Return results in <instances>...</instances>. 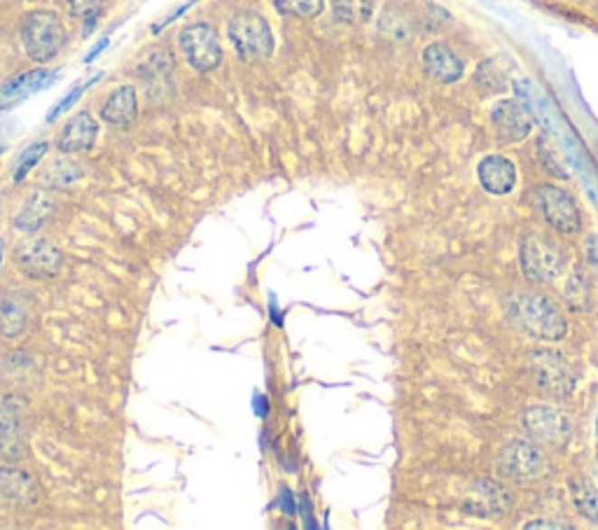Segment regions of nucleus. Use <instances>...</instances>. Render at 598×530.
Masks as SVG:
<instances>
[{
  "instance_id": "1",
  "label": "nucleus",
  "mask_w": 598,
  "mask_h": 530,
  "mask_svg": "<svg viewBox=\"0 0 598 530\" xmlns=\"http://www.w3.org/2000/svg\"><path fill=\"white\" fill-rule=\"evenodd\" d=\"M508 313L524 332L547 341H559L568 330L561 311L547 297L536 293L512 294L508 302Z\"/></svg>"
},
{
  "instance_id": "11",
  "label": "nucleus",
  "mask_w": 598,
  "mask_h": 530,
  "mask_svg": "<svg viewBox=\"0 0 598 530\" xmlns=\"http://www.w3.org/2000/svg\"><path fill=\"white\" fill-rule=\"evenodd\" d=\"M424 70L437 82H444V85H452V82H458V79L463 78V61L458 57L456 51L452 47L442 45V42H433L424 50Z\"/></svg>"
},
{
  "instance_id": "31",
  "label": "nucleus",
  "mask_w": 598,
  "mask_h": 530,
  "mask_svg": "<svg viewBox=\"0 0 598 530\" xmlns=\"http://www.w3.org/2000/svg\"><path fill=\"white\" fill-rule=\"evenodd\" d=\"M107 42H110V40H107V38H103V40H98L97 45H94V50H91V51H89V54H87V57H85V63H91V61H94V59H97V57H98V54H101V51H103V50H106V47H107Z\"/></svg>"
},
{
  "instance_id": "20",
  "label": "nucleus",
  "mask_w": 598,
  "mask_h": 530,
  "mask_svg": "<svg viewBox=\"0 0 598 530\" xmlns=\"http://www.w3.org/2000/svg\"><path fill=\"white\" fill-rule=\"evenodd\" d=\"M51 213V201L47 194L35 192L31 194V199L22 206V210L17 213V220H14V227L22 229V232H38L40 227L45 225L47 218Z\"/></svg>"
},
{
  "instance_id": "24",
  "label": "nucleus",
  "mask_w": 598,
  "mask_h": 530,
  "mask_svg": "<svg viewBox=\"0 0 598 530\" xmlns=\"http://www.w3.org/2000/svg\"><path fill=\"white\" fill-rule=\"evenodd\" d=\"M78 178H82V169L75 162H54L51 169L42 175L45 185L50 187H66L78 181Z\"/></svg>"
},
{
  "instance_id": "29",
  "label": "nucleus",
  "mask_w": 598,
  "mask_h": 530,
  "mask_svg": "<svg viewBox=\"0 0 598 530\" xmlns=\"http://www.w3.org/2000/svg\"><path fill=\"white\" fill-rule=\"evenodd\" d=\"M82 91H85V87H75V89L70 91L68 97H63L61 101H59L57 106H54V110H51V113L47 115V122H54V119H57L59 115H63V113H66V110H70V106H73V103H78V98L82 97Z\"/></svg>"
},
{
  "instance_id": "7",
  "label": "nucleus",
  "mask_w": 598,
  "mask_h": 530,
  "mask_svg": "<svg viewBox=\"0 0 598 530\" xmlns=\"http://www.w3.org/2000/svg\"><path fill=\"white\" fill-rule=\"evenodd\" d=\"M537 206H540L542 215L547 225H552L556 232L561 234H577L582 229V215L577 209L575 199L570 197L565 190L554 185H540L536 187Z\"/></svg>"
},
{
  "instance_id": "5",
  "label": "nucleus",
  "mask_w": 598,
  "mask_h": 530,
  "mask_svg": "<svg viewBox=\"0 0 598 530\" xmlns=\"http://www.w3.org/2000/svg\"><path fill=\"white\" fill-rule=\"evenodd\" d=\"M498 472L509 481H536L547 472V458L528 442H509L498 458Z\"/></svg>"
},
{
  "instance_id": "21",
  "label": "nucleus",
  "mask_w": 598,
  "mask_h": 530,
  "mask_svg": "<svg viewBox=\"0 0 598 530\" xmlns=\"http://www.w3.org/2000/svg\"><path fill=\"white\" fill-rule=\"evenodd\" d=\"M29 322V309L23 304L22 299L7 297L0 304V332L5 337H19Z\"/></svg>"
},
{
  "instance_id": "12",
  "label": "nucleus",
  "mask_w": 598,
  "mask_h": 530,
  "mask_svg": "<svg viewBox=\"0 0 598 530\" xmlns=\"http://www.w3.org/2000/svg\"><path fill=\"white\" fill-rule=\"evenodd\" d=\"M0 497L14 507H35L40 491L33 477L17 468H0Z\"/></svg>"
},
{
  "instance_id": "14",
  "label": "nucleus",
  "mask_w": 598,
  "mask_h": 530,
  "mask_svg": "<svg viewBox=\"0 0 598 530\" xmlns=\"http://www.w3.org/2000/svg\"><path fill=\"white\" fill-rule=\"evenodd\" d=\"M477 175H480V182L484 187L486 192L498 194H509L517 185V169L509 162L508 157H502V154H489V157L481 159L480 169H477Z\"/></svg>"
},
{
  "instance_id": "8",
  "label": "nucleus",
  "mask_w": 598,
  "mask_h": 530,
  "mask_svg": "<svg viewBox=\"0 0 598 530\" xmlns=\"http://www.w3.org/2000/svg\"><path fill=\"white\" fill-rule=\"evenodd\" d=\"M14 262L31 278H54L63 266V257L57 246L42 238L19 243L14 250Z\"/></svg>"
},
{
  "instance_id": "3",
  "label": "nucleus",
  "mask_w": 598,
  "mask_h": 530,
  "mask_svg": "<svg viewBox=\"0 0 598 530\" xmlns=\"http://www.w3.org/2000/svg\"><path fill=\"white\" fill-rule=\"evenodd\" d=\"M229 40L243 61H265L274 51L271 26L257 12H238L229 22Z\"/></svg>"
},
{
  "instance_id": "4",
  "label": "nucleus",
  "mask_w": 598,
  "mask_h": 530,
  "mask_svg": "<svg viewBox=\"0 0 598 530\" xmlns=\"http://www.w3.org/2000/svg\"><path fill=\"white\" fill-rule=\"evenodd\" d=\"M181 50L187 63L199 73H210L222 63L218 31L209 23H190L181 31Z\"/></svg>"
},
{
  "instance_id": "23",
  "label": "nucleus",
  "mask_w": 598,
  "mask_h": 530,
  "mask_svg": "<svg viewBox=\"0 0 598 530\" xmlns=\"http://www.w3.org/2000/svg\"><path fill=\"white\" fill-rule=\"evenodd\" d=\"M274 5L285 17L313 19L322 12V0H274Z\"/></svg>"
},
{
  "instance_id": "9",
  "label": "nucleus",
  "mask_w": 598,
  "mask_h": 530,
  "mask_svg": "<svg viewBox=\"0 0 598 530\" xmlns=\"http://www.w3.org/2000/svg\"><path fill=\"white\" fill-rule=\"evenodd\" d=\"M491 125L498 138L505 143H519L528 138L533 131V115L521 101H500L491 110Z\"/></svg>"
},
{
  "instance_id": "33",
  "label": "nucleus",
  "mask_w": 598,
  "mask_h": 530,
  "mask_svg": "<svg viewBox=\"0 0 598 530\" xmlns=\"http://www.w3.org/2000/svg\"><path fill=\"white\" fill-rule=\"evenodd\" d=\"M526 528H570L565 524H549V521H531V524H526Z\"/></svg>"
},
{
  "instance_id": "16",
  "label": "nucleus",
  "mask_w": 598,
  "mask_h": 530,
  "mask_svg": "<svg viewBox=\"0 0 598 530\" xmlns=\"http://www.w3.org/2000/svg\"><path fill=\"white\" fill-rule=\"evenodd\" d=\"M509 505V493L491 479H480L472 486L468 497V509L474 514L502 512Z\"/></svg>"
},
{
  "instance_id": "25",
  "label": "nucleus",
  "mask_w": 598,
  "mask_h": 530,
  "mask_svg": "<svg viewBox=\"0 0 598 530\" xmlns=\"http://www.w3.org/2000/svg\"><path fill=\"white\" fill-rule=\"evenodd\" d=\"M47 150H50V143H45V141L35 143V145H31L29 150H23V154L19 157V162H17V171H14V182H22L23 178L29 175V171L38 164L40 159L45 157Z\"/></svg>"
},
{
  "instance_id": "15",
  "label": "nucleus",
  "mask_w": 598,
  "mask_h": 530,
  "mask_svg": "<svg viewBox=\"0 0 598 530\" xmlns=\"http://www.w3.org/2000/svg\"><path fill=\"white\" fill-rule=\"evenodd\" d=\"M533 372L537 377V384L549 393H554V395H565L575 384V378L568 372L565 362L554 353H537L536 362H533Z\"/></svg>"
},
{
  "instance_id": "18",
  "label": "nucleus",
  "mask_w": 598,
  "mask_h": 530,
  "mask_svg": "<svg viewBox=\"0 0 598 530\" xmlns=\"http://www.w3.org/2000/svg\"><path fill=\"white\" fill-rule=\"evenodd\" d=\"M57 79V73H50V70H31V73H23L19 78H14L12 82H7L3 87V94H0V103H17L23 101L26 97L35 94V91L45 89L51 82Z\"/></svg>"
},
{
  "instance_id": "32",
  "label": "nucleus",
  "mask_w": 598,
  "mask_h": 530,
  "mask_svg": "<svg viewBox=\"0 0 598 530\" xmlns=\"http://www.w3.org/2000/svg\"><path fill=\"white\" fill-rule=\"evenodd\" d=\"M253 406H255V414L257 416H266V397L265 395H255L253 397Z\"/></svg>"
},
{
  "instance_id": "28",
  "label": "nucleus",
  "mask_w": 598,
  "mask_h": 530,
  "mask_svg": "<svg viewBox=\"0 0 598 530\" xmlns=\"http://www.w3.org/2000/svg\"><path fill=\"white\" fill-rule=\"evenodd\" d=\"M477 79L484 82L486 89H491V91H500L502 87H505V75L498 73V70H493V61L481 63L480 70H477Z\"/></svg>"
},
{
  "instance_id": "22",
  "label": "nucleus",
  "mask_w": 598,
  "mask_h": 530,
  "mask_svg": "<svg viewBox=\"0 0 598 530\" xmlns=\"http://www.w3.org/2000/svg\"><path fill=\"white\" fill-rule=\"evenodd\" d=\"M332 10L341 23L360 26L372 17L374 0H332Z\"/></svg>"
},
{
  "instance_id": "17",
  "label": "nucleus",
  "mask_w": 598,
  "mask_h": 530,
  "mask_svg": "<svg viewBox=\"0 0 598 530\" xmlns=\"http://www.w3.org/2000/svg\"><path fill=\"white\" fill-rule=\"evenodd\" d=\"M138 115V98L134 87H119L101 107L103 122L113 126H129Z\"/></svg>"
},
{
  "instance_id": "6",
  "label": "nucleus",
  "mask_w": 598,
  "mask_h": 530,
  "mask_svg": "<svg viewBox=\"0 0 598 530\" xmlns=\"http://www.w3.org/2000/svg\"><path fill=\"white\" fill-rule=\"evenodd\" d=\"M521 271L533 283L554 281L564 271V253L540 237H528L521 243Z\"/></svg>"
},
{
  "instance_id": "30",
  "label": "nucleus",
  "mask_w": 598,
  "mask_h": 530,
  "mask_svg": "<svg viewBox=\"0 0 598 530\" xmlns=\"http://www.w3.org/2000/svg\"><path fill=\"white\" fill-rule=\"evenodd\" d=\"M281 509H283V514H288V516H294V514H297V507H294V496L288 491V488H281Z\"/></svg>"
},
{
  "instance_id": "26",
  "label": "nucleus",
  "mask_w": 598,
  "mask_h": 530,
  "mask_svg": "<svg viewBox=\"0 0 598 530\" xmlns=\"http://www.w3.org/2000/svg\"><path fill=\"white\" fill-rule=\"evenodd\" d=\"M107 3H110V0H68V7H70V14H73V17L94 23L98 19V14L107 7Z\"/></svg>"
},
{
  "instance_id": "10",
  "label": "nucleus",
  "mask_w": 598,
  "mask_h": 530,
  "mask_svg": "<svg viewBox=\"0 0 598 530\" xmlns=\"http://www.w3.org/2000/svg\"><path fill=\"white\" fill-rule=\"evenodd\" d=\"M524 425L536 440L545 444L564 446L570 440V421L565 414L552 406H531L524 414Z\"/></svg>"
},
{
  "instance_id": "19",
  "label": "nucleus",
  "mask_w": 598,
  "mask_h": 530,
  "mask_svg": "<svg viewBox=\"0 0 598 530\" xmlns=\"http://www.w3.org/2000/svg\"><path fill=\"white\" fill-rule=\"evenodd\" d=\"M514 87H517V94L521 97L524 106L531 110V115H536V117L540 119V125L545 126L549 134H554L556 117H554V107L552 103L547 101V97H545V91H542L533 79H519Z\"/></svg>"
},
{
  "instance_id": "34",
  "label": "nucleus",
  "mask_w": 598,
  "mask_h": 530,
  "mask_svg": "<svg viewBox=\"0 0 598 530\" xmlns=\"http://www.w3.org/2000/svg\"><path fill=\"white\" fill-rule=\"evenodd\" d=\"M3 248H5V243L0 241V262H3Z\"/></svg>"
},
{
  "instance_id": "2",
  "label": "nucleus",
  "mask_w": 598,
  "mask_h": 530,
  "mask_svg": "<svg viewBox=\"0 0 598 530\" xmlns=\"http://www.w3.org/2000/svg\"><path fill=\"white\" fill-rule=\"evenodd\" d=\"M23 50L35 63H47L66 45V26L59 14L47 10L31 12L22 26Z\"/></svg>"
},
{
  "instance_id": "27",
  "label": "nucleus",
  "mask_w": 598,
  "mask_h": 530,
  "mask_svg": "<svg viewBox=\"0 0 598 530\" xmlns=\"http://www.w3.org/2000/svg\"><path fill=\"white\" fill-rule=\"evenodd\" d=\"M573 491H575L577 509H580L587 519L598 521V500H596V496L592 493V488H589L587 484H582V481L580 484L575 481V484H573Z\"/></svg>"
},
{
  "instance_id": "13",
  "label": "nucleus",
  "mask_w": 598,
  "mask_h": 530,
  "mask_svg": "<svg viewBox=\"0 0 598 530\" xmlns=\"http://www.w3.org/2000/svg\"><path fill=\"white\" fill-rule=\"evenodd\" d=\"M98 135V125L97 119L91 117L89 113H78L75 117H70L63 126L61 135H59L57 147L63 154H73V153H87L94 147Z\"/></svg>"
}]
</instances>
